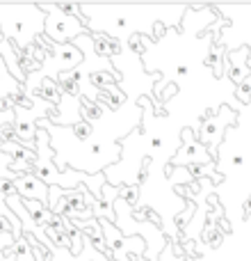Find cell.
I'll return each instance as SVG.
<instances>
[{"label":"cell","mask_w":251,"mask_h":261,"mask_svg":"<svg viewBox=\"0 0 251 261\" xmlns=\"http://www.w3.org/2000/svg\"><path fill=\"white\" fill-rule=\"evenodd\" d=\"M39 7L46 14L44 37L53 44H73L78 37L89 35L85 16L67 14L59 5H39Z\"/></svg>","instance_id":"cell-2"},{"label":"cell","mask_w":251,"mask_h":261,"mask_svg":"<svg viewBox=\"0 0 251 261\" xmlns=\"http://www.w3.org/2000/svg\"><path fill=\"white\" fill-rule=\"evenodd\" d=\"M23 239H27V243H30V248H32V252H35V259L37 261H46V257H48V250H46L44 245H41L39 241L35 239V236L23 234Z\"/></svg>","instance_id":"cell-9"},{"label":"cell","mask_w":251,"mask_h":261,"mask_svg":"<svg viewBox=\"0 0 251 261\" xmlns=\"http://www.w3.org/2000/svg\"><path fill=\"white\" fill-rule=\"evenodd\" d=\"M3 41H5V37H3V32H0V44H3Z\"/></svg>","instance_id":"cell-12"},{"label":"cell","mask_w":251,"mask_h":261,"mask_svg":"<svg viewBox=\"0 0 251 261\" xmlns=\"http://www.w3.org/2000/svg\"><path fill=\"white\" fill-rule=\"evenodd\" d=\"M101 231H103V241L110 250V257H114L117 261H130L128 257L133 254L135 259H142V254L146 252V241L144 239H130V236H123L121 231L117 229V225L110 220H99Z\"/></svg>","instance_id":"cell-3"},{"label":"cell","mask_w":251,"mask_h":261,"mask_svg":"<svg viewBox=\"0 0 251 261\" xmlns=\"http://www.w3.org/2000/svg\"><path fill=\"white\" fill-rule=\"evenodd\" d=\"M0 195H3V197H12V195H16V188H14L12 181L0 179Z\"/></svg>","instance_id":"cell-10"},{"label":"cell","mask_w":251,"mask_h":261,"mask_svg":"<svg viewBox=\"0 0 251 261\" xmlns=\"http://www.w3.org/2000/svg\"><path fill=\"white\" fill-rule=\"evenodd\" d=\"M180 135L187 140V144L180 147V151L174 156V163H171V165H176V167H180V165L194 167V165H199V163H203V165H212V153H208V149L203 147L201 142H194L192 130L185 128Z\"/></svg>","instance_id":"cell-4"},{"label":"cell","mask_w":251,"mask_h":261,"mask_svg":"<svg viewBox=\"0 0 251 261\" xmlns=\"http://www.w3.org/2000/svg\"><path fill=\"white\" fill-rule=\"evenodd\" d=\"M0 96H12L16 103H25V96H23V85L12 78V73L5 67V60L0 58Z\"/></svg>","instance_id":"cell-7"},{"label":"cell","mask_w":251,"mask_h":261,"mask_svg":"<svg viewBox=\"0 0 251 261\" xmlns=\"http://www.w3.org/2000/svg\"><path fill=\"white\" fill-rule=\"evenodd\" d=\"M46 14L39 5H0V32L18 50H25L44 35Z\"/></svg>","instance_id":"cell-1"},{"label":"cell","mask_w":251,"mask_h":261,"mask_svg":"<svg viewBox=\"0 0 251 261\" xmlns=\"http://www.w3.org/2000/svg\"><path fill=\"white\" fill-rule=\"evenodd\" d=\"M0 218H9L14 225V239H23V227H21V220H18L16 216H14V211L7 206V202H5V197L0 195Z\"/></svg>","instance_id":"cell-8"},{"label":"cell","mask_w":251,"mask_h":261,"mask_svg":"<svg viewBox=\"0 0 251 261\" xmlns=\"http://www.w3.org/2000/svg\"><path fill=\"white\" fill-rule=\"evenodd\" d=\"M21 55H23V50L14 48L7 39L0 44V58L5 60L7 71L12 73V78H16V81L23 85V83H25V73H23V67H21Z\"/></svg>","instance_id":"cell-6"},{"label":"cell","mask_w":251,"mask_h":261,"mask_svg":"<svg viewBox=\"0 0 251 261\" xmlns=\"http://www.w3.org/2000/svg\"><path fill=\"white\" fill-rule=\"evenodd\" d=\"M5 231H12L14 234V225L9 218H0V234H5Z\"/></svg>","instance_id":"cell-11"},{"label":"cell","mask_w":251,"mask_h":261,"mask_svg":"<svg viewBox=\"0 0 251 261\" xmlns=\"http://www.w3.org/2000/svg\"><path fill=\"white\" fill-rule=\"evenodd\" d=\"M16 195L21 199H30V202H39L44 206H48V186L44 181H39L35 174H18L14 181Z\"/></svg>","instance_id":"cell-5"}]
</instances>
